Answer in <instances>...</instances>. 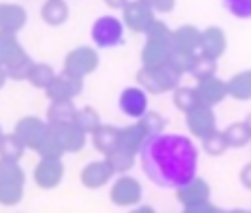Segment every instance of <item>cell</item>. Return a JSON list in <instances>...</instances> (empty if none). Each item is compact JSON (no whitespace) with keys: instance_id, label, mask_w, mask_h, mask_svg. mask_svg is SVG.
Wrapping results in <instances>:
<instances>
[{"instance_id":"cell-1","label":"cell","mask_w":251,"mask_h":213,"mask_svg":"<svg viewBox=\"0 0 251 213\" xmlns=\"http://www.w3.org/2000/svg\"><path fill=\"white\" fill-rule=\"evenodd\" d=\"M141 170L161 189H190L199 174V149L187 136L156 132L141 143Z\"/></svg>"},{"instance_id":"cell-2","label":"cell","mask_w":251,"mask_h":213,"mask_svg":"<svg viewBox=\"0 0 251 213\" xmlns=\"http://www.w3.org/2000/svg\"><path fill=\"white\" fill-rule=\"evenodd\" d=\"M124 22L115 16H101L93 22L91 38L97 48H115L124 44Z\"/></svg>"},{"instance_id":"cell-3","label":"cell","mask_w":251,"mask_h":213,"mask_svg":"<svg viewBox=\"0 0 251 213\" xmlns=\"http://www.w3.org/2000/svg\"><path fill=\"white\" fill-rule=\"evenodd\" d=\"M119 110L130 119H141L148 112V97L139 88H126L119 95Z\"/></svg>"},{"instance_id":"cell-4","label":"cell","mask_w":251,"mask_h":213,"mask_svg":"<svg viewBox=\"0 0 251 213\" xmlns=\"http://www.w3.org/2000/svg\"><path fill=\"white\" fill-rule=\"evenodd\" d=\"M223 7L238 20H251V0H223Z\"/></svg>"},{"instance_id":"cell-5","label":"cell","mask_w":251,"mask_h":213,"mask_svg":"<svg viewBox=\"0 0 251 213\" xmlns=\"http://www.w3.org/2000/svg\"><path fill=\"white\" fill-rule=\"evenodd\" d=\"M205 44H207V51L212 55H218V53L225 48V38H223V31L221 29H209L205 33Z\"/></svg>"},{"instance_id":"cell-6","label":"cell","mask_w":251,"mask_h":213,"mask_svg":"<svg viewBox=\"0 0 251 213\" xmlns=\"http://www.w3.org/2000/svg\"><path fill=\"white\" fill-rule=\"evenodd\" d=\"M249 139H251V130L247 126H234L229 130V136H227V141L229 143H234V145H247L249 143Z\"/></svg>"},{"instance_id":"cell-7","label":"cell","mask_w":251,"mask_h":213,"mask_svg":"<svg viewBox=\"0 0 251 213\" xmlns=\"http://www.w3.org/2000/svg\"><path fill=\"white\" fill-rule=\"evenodd\" d=\"M44 18L49 22H62L66 18V9L62 2H49L47 9H44Z\"/></svg>"},{"instance_id":"cell-8","label":"cell","mask_w":251,"mask_h":213,"mask_svg":"<svg viewBox=\"0 0 251 213\" xmlns=\"http://www.w3.org/2000/svg\"><path fill=\"white\" fill-rule=\"evenodd\" d=\"M234 90L238 97H251V73H245L240 77H236Z\"/></svg>"},{"instance_id":"cell-9","label":"cell","mask_w":251,"mask_h":213,"mask_svg":"<svg viewBox=\"0 0 251 213\" xmlns=\"http://www.w3.org/2000/svg\"><path fill=\"white\" fill-rule=\"evenodd\" d=\"M243 183L247 185V187L251 189V165L245 167V171H243Z\"/></svg>"},{"instance_id":"cell-10","label":"cell","mask_w":251,"mask_h":213,"mask_svg":"<svg viewBox=\"0 0 251 213\" xmlns=\"http://www.w3.org/2000/svg\"><path fill=\"white\" fill-rule=\"evenodd\" d=\"M247 128H249V130H251V117L247 119Z\"/></svg>"}]
</instances>
